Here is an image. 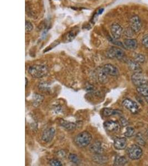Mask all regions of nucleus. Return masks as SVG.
I'll use <instances>...</instances> for the list:
<instances>
[{
  "label": "nucleus",
  "instance_id": "20e7f679",
  "mask_svg": "<svg viewBox=\"0 0 148 166\" xmlns=\"http://www.w3.org/2000/svg\"><path fill=\"white\" fill-rule=\"evenodd\" d=\"M133 84L137 87L148 85V81L141 73H135L132 76Z\"/></svg>",
  "mask_w": 148,
  "mask_h": 166
},
{
  "label": "nucleus",
  "instance_id": "2eb2a0df",
  "mask_svg": "<svg viewBox=\"0 0 148 166\" xmlns=\"http://www.w3.org/2000/svg\"><path fill=\"white\" fill-rule=\"evenodd\" d=\"M90 150L92 152L96 153V154H100L103 151L102 145L99 142H94V143L91 146Z\"/></svg>",
  "mask_w": 148,
  "mask_h": 166
},
{
  "label": "nucleus",
  "instance_id": "c756f323",
  "mask_svg": "<svg viewBox=\"0 0 148 166\" xmlns=\"http://www.w3.org/2000/svg\"><path fill=\"white\" fill-rule=\"evenodd\" d=\"M121 125L123 126H127L128 125V121L124 118H121Z\"/></svg>",
  "mask_w": 148,
  "mask_h": 166
},
{
  "label": "nucleus",
  "instance_id": "4468645a",
  "mask_svg": "<svg viewBox=\"0 0 148 166\" xmlns=\"http://www.w3.org/2000/svg\"><path fill=\"white\" fill-rule=\"evenodd\" d=\"M124 46L126 48L130 50H135L137 48L138 46L137 40L135 39L128 38L124 41Z\"/></svg>",
  "mask_w": 148,
  "mask_h": 166
},
{
  "label": "nucleus",
  "instance_id": "6ab92c4d",
  "mask_svg": "<svg viewBox=\"0 0 148 166\" xmlns=\"http://www.w3.org/2000/svg\"><path fill=\"white\" fill-rule=\"evenodd\" d=\"M128 162L127 159L125 157H123V156H116L114 165V166H124Z\"/></svg>",
  "mask_w": 148,
  "mask_h": 166
},
{
  "label": "nucleus",
  "instance_id": "f8f14e48",
  "mask_svg": "<svg viewBox=\"0 0 148 166\" xmlns=\"http://www.w3.org/2000/svg\"><path fill=\"white\" fill-rule=\"evenodd\" d=\"M102 69L107 75L112 76H117L119 75V70L117 68L111 64L104 65Z\"/></svg>",
  "mask_w": 148,
  "mask_h": 166
},
{
  "label": "nucleus",
  "instance_id": "a211bd4d",
  "mask_svg": "<svg viewBox=\"0 0 148 166\" xmlns=\"http://www.w3.org/2000/svg\"><path fill=\"white\" fill-rule=\"evenodd\" d=\"M120 113L121 111H119V110H114L110 108H105L103 110V115L107 117L119 114Z\"/></svg>",
  "mask_w": 148,
  "mask_h": 166
},
{
  "label": "nucleus",
  "instance_id": "bb28decb",
  "mask_svg": "<svg viewBox=\"0 0 148 166\" xmlns=\"http://www.w3.org/2000/svg\"><path fill=\"white\" fill-rule=\"evenodd\" d=\"M49 164L52 166H62V164L60 162V161L57 160H55V159H53V160H51L50 161H49Z\"/></svg>",
  "mask_w": 148,
  "mask_h": 166
},
{
  "label": "nucleus",
  "instance_id": "7ed1b4c3",
  "mask_svg": "<svg viewBox=\"0 0 148 166\" xmlns=\"http://www.w3.org/2000/svg\"><path fill=\"white\" fill-rule=\"evenodd\" d=\"M127 153L130 159L133 160H137L142 156L143 151L139 146L132 145L127 150Z\"/></svg>",
  "mask_w": 148,
  "mask_h": 166
},
{
  "label": "nucleus",
  "instance_id": "5701e85b",
  "mask_svg": "<svg viewBox=\"0 0 148 166\" xmlns=\"http://www.w3.org/2000/svg\"><path fill=\"white\" fill-rule=\"evenodd\" d=\"M68 158H69L70 161L72 162L73 164H79L80 162H81L80 159L78 158V156L75 155V154H70L69 155Z\"/></svg>",
  "mask_w": 148,
  "mask_h": 166
},
{
  "label": "nucleus",
  "instance_id": "aec40b11",
  "mask_svg": "<svg viewBox=\"0 0 148 166\" xmlns=\"http://www.w3.org/2000/svg\"><path fill=\"white\" fill-rule=\"evenodd\" d=\"M137 91L142 96L146 98L148 97V86H143L140 87H137Z\"/></svg>",
  "mask_w": 148,
  "mask_h": 166
},
{
  "label": "nucleus",
  "instance_id": "4be33fe9",
  "mask_svg": "<svg viewBox=\"0 0 148 166\" xmlns=\"http://www.w3.org/2000/svg\"><path fill=\"white\" fill-rule=\"evenodd\" d=\"M134 60L139 64L143 63L146 60V58L142 54H136L134 56Z\"/></svg>",
  "mask_w": 148,
  "mask_h": 166
},
{
  "label": "nucleus",
  "instance_id": "dca6fc26",
  "mask_svg": "<svg viewBox=\"0 0 148 166\" xmlns=\"http://www.w3.org/2000/svg\"><path fill=\"white\" fill-rule=\"evenodd\" d=\"M44 100V97L42 95L35 94L33 96V105L35 107H38L40 106Z\"/></svg>",
  "mask_w": 148,
  "mask_h": 166
},
{
  "label": "nucleus",
  "instance_id": "2f4dec72",
  "mask_svg": "<svg viewBox=\"0 0 148 166\" xmlns=\"http://www.w3.org/2000/svg\"><path fill=\"white\" fill-rule=\"evenodd\" d=\"M145 100H146V102L148 104V97H146Z\"/></svg>",
  "mask_w": 148,
  "mask_h": 166
},
{
  "label": "nucleus",
  "instance_id": "cd10ccee",
  "mask_svg": "<svg viewBox=\"0 0 148 166\" xmlns=\"http://www.w3.org/2000/svg\"><path fill=\"white\" fill-rule=\"evenodd\" d=\"M142 43L146 48L148 49V34L144 35L142 40Z\"/></svg>",
  "mask_w": 148,
  "mask_h": 166
},
{
  "label": "nucleus",
  "instance_id": "473e14b6",
  "mask_svg": "<svg viewBox=\"0 0 148 166\" xmlns=\"http://www.w3.org/2000/svg\"><path fill=\"white\" fill-rule=\"evenodd\" d=\"M27 79L26 78V85L27 86Z\"/></svg>",
  "mask_w": 148,
  "mask_h": 166
},
{
  "label": "nucleus",
  "instance_id": "f03ea898",
  "mask_svg": "<svg viewBox=\"0 0 148 166\" xmlns=\"http://www.w3.org/2000/svg\"><path fill=\"white\" fill-rule=\"evenodd\" d=\"M28 72L33 78H41L48 74L49 69L44 65H34L29 68Z\"/></svg>",
  "mask_w": 148,
  "mask_h": 166
},
{
  "label": "nucleus",
  "instance_id": "9b49d317",
  "mask_svg": "<svg viewBox=\"0 0 148 166\" xmlns=\"http://www.w3.org/2000/svg\"><path fill=\"white\" fill-rule=\"evenodd\" d=\"M114 146L116 150H123L127 146V140L125 137H118L114 139Z\"/></svg>",
  "mask_w": 148,
  "mask_h": 166
},
{
  "label": "nucleus",
  "instance_id": "c85d7f7f",
  "mask_svg": "<svg viewBox=\"0 0 148 166\" xmlns=\"http://www.w3.org/2000/svg\"><path fill=\"white\" fill-rule=\"evenodd\" d=\"M33 28L32 24L29 21L26 22V31L27 32H30Z\"/></svg>",
  "mask_w": 148,
  "mask_h": 166
},
{
  "label": "nucleus",
  "instance_id": "a878e982",
  "mask_svg": "<svg viewBox=\"0 0 148 166\" xmlns=\"http://www.w3.org/2000/svg\"><path fill=\"white\" fill-rule=\"evenodd\" d=\"M136 140L138 143H139L141 145H145V140L143 139V137L141 134H137L136 136Z\"/></svg>",
  "mask_w": 148,
  "mask_h": 166
},
{
  "label": "nucleus",
  "instance_id": "f3484780",
  "mask_svg": "<svg viewBox=\"0 0 148 166\" xmlns=\"http://www.w3.org/2000/svg\"><path fill=\"white\" fill-rule=\"evenodd\" d=\"M61 125L68 131H72L75 129L76 125L73 122H70L65 120H61L60 122Z\"/></svg>",
  "mask_w": 148,
  "mask_h": 166
},
{
  "label": "nucleus",
  "instance_id": "6e6552de",
  "mask_svg": "<svg viewBox=\"0 0 148 166\" xmlns=\"http://www.w3.org/2000/svg\"><path fill=\"white\" fill-rule=\"evenodd\" d=\"M123 28L118 23H114L111 27V35L114 39H119L121 37L123 33Z\"/></svg>",
  "mask_w": 148,
  "mask_h": 166
},
{
  "label": "nucleus",
  "instance_id": "393cba45",
  "mask_svg": "<svg viewBox=\"0 0 148 166\" xmlns=\"http://www.w3.org/2000/svg\"><path fill=\"white\" fill-rule=\"evenodd\" d=\"M76 32L74 31H70L69 33H68L67 35H66V38H65V40L66 42H70L73 40V39L75 38L76 36Z\"/></svg>",
  "mask_w": 148,
  "mask_h": 166
},
{
  "label": "nucleus",
  "instance_id": "0eeeda50",
  "mask_svg": "<svg viewBox=\"0 0 148 166\" xmlns=\"http://www.w3.org/2000/svg\"><path fill=\"white\" fill-rule=\"evenodd\" d=\"M108 56L111 58H116L118 59H121L124 58V51L121 49L113 47L109 49L107 52Z\"/></svg>",
  "mask_w": 148,
  "mask_h": 166
},
{
  "label": "nucleus",
  "instance_id": "7c9ffc66",
  "mask_svg": "<svg viewBox=\"0 0 148 166\" xmlns=\"http://www.w3.org/2000/svg\"><path fill=\"white\" fill-rule=\"evenodd\" d=\"M103 11H104V9L103 8H100V10H99V11H98V14L100 15V14H102Z\"/></svg>",
  "mask_w": 148,
  "mask_h": 166
},
{
  "label": "nucleus",
  "instance_id": "423d86ee",
  "mask_svg": "<svg viewBox=\"0 0 148 166\" xmlns=\"http://www.w3.org/2000/svg\"><path fill=\"white\" fill-rule=\"evenodd\" d=\"M122 105L133 114L138 113L139 110V106L137 103L129 99H124L122 102Z\"/></svg>",
  "mask_w": 148,
  "mask_h": 166
},
{
  "label": "nucleus",
  "instance_id": "39448f33",
  "mask_svg": "<svg viewBox=\"0 0 148 166\" xmlns=\"http://www.w3.org/2000/svg\"><path fill=\"white\" fill-rule=\"evenodd\" d=\"M130 26L133 32H139L142 27V22L140 17L136 15L131 17L130 19Z\"/></svg>",
  "mask_w": 148,
  "mask_h": 166
},
{
  "label": "nucleus",
  "instance_id": "412c9836",
  "mask_svg": "<svg viewBox=\"0 0 148 166\" xmlns=\"http://www.w3.org/2000/svg\"><path fill=\"white\" fill-rule=\"evenodd\" d=\"M98 75L99 81L101 83H104L107 82V81L108 80L107 74L104 72V70H103L102 68H101V69L99 70V72H98Z\"/></svg>",
  "mask_w": 148,
  "mask_h": 166
},
{
  "label": "nucleus",
  "instance_id": "1a4fd4ad",
  "mask_svg": "<svg viewBox=\"0 0 148 166\" xmlns=\"http://www.w3.org/2000/svg\"><path fill=\"white\" fill-rule=\"evenodd\" d=\"M56 134V130L54 127H49L46 129L42 134V139L43 141L49 143L52 141Z\"/></svg>",
  "mask_w": 148,
  "mask_h": 166
},
{
  "label": "nucleus",
  "instance_id": "f257e3e1",
  "mask_svg": "<svg viewBox=\"0 0 148 166\" xmlns=\"http://www.w3.org/2000/svg\"><path fill=\"white\" fill-rule=\"evenodd\" d=\"M92 136L87 131L82 132L78 134L74 138L75 145L79 147H86L91 143Z\"/></svg>",
  "mask_w": 148,
  "mask_h": 166
},
{
  "label": "nucleus",
  "instance_id": "72a5a7b5",
  "mask_svg": "<svg viewBox=\"0 0 148 166\" xmlns=\"http://www.w3.org/2000/svg\"><path fill=\"white\" fill-rule=\"evenodd\" d=\"M146 135H147V136L148 137V130L146 131Z\"/></svg>",
  "mask_w": 148,
  "mask_h": 166
},
{
  "label": "nucleus",
  "instance_id": "9d476101",
  "mask_svg": "<svg viewBox=\"0 0 148 166\" xmlns=\"http://www.w3.org/2000/svg\"><path fill=\"white\" fill-rule=\"evenodd\" d=\"M104 129L110 132H116L120 130V125L117 122L114 121H107L103 124Z\"/></svg>",
  "mask_w": 148,
  "mask_h": 166
},
{
  "label": "nucleus",
  "instance_id": "ddd939ff",
  "mask_svg": "<svg viewBox=\"0 0 148 166\" xmlns=\"http://www.w3.org/2000/svg\"><path fill=\"white\" fill-rule=\"evenodd\" d=\"M128 66L129 68V69L133 72L134 73H142V68L140 67L139 63L135 61L130 60L128 62Z\"/></svg>",
  "mask_w": 148,
  "mask_h": 166
},
{
  "label": "nucleus",
  "instance_id": "b1692460",
  "mask_svg": "<svg viewBox=\"0 0 148 166\" xmlns=\"http://www.w3.org/2000/svg\"><path fill=\"white\" fill-rule=\"evenodd\" d=\"M134 129L132 127H128L126 129V131L124 133V136L126 137H131L134 136Z\"/></svg>",
  "mask_w": 148,
  "mask_h": 166
}]
</instances>
